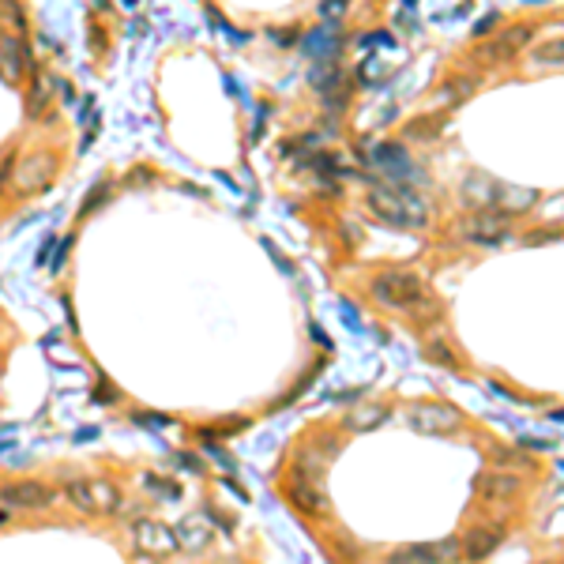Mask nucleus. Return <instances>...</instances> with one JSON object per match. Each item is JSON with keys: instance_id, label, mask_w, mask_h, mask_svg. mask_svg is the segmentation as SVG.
I'll list each match as a JSON object with an SVG mask.
<instances>
[{"instance_id": "nucleus-1", "label": "nucleus", "mask_w": 564, "mask_h": 564, "mask_svg": "<svg viewBox=\"0 0 564 564\" xmlns=\"http://www.w3.org/2000/svg\"><path fill=\"white\" fill-rule=\"evenodd\" d=\"M365 200H369V211L381 218V223H388V226L418 230V226H425V218H429L425 204L411 193V188H402V184H372L365 193Z\"/></svg>"}, {"instance_id": "nucleus-16", "label": "nucleus", "mask_w": 564, "mask_h": 564, "mask_svg": "<svg viewBox=\"0 0 564 564\" xmlns=\"http://www.w3.org/2000/svg\"><path fill=\"white\" fill-rule=\"evenodd\" d=\"M305 49L312 57H331L339 49V26H320V30H312V35L305 38Z\"/></svg>"}, {"instance_id": "nucleus-13", "label": "nucleus", "mask_w": 564, "mask_h": 564, "mask_svg": "<svg viewBox=\"0 0 564 564\" xmlns=\"http://www.w3.org/2000/svg\"><path fill=\"white\" fill-rule=\"evenodd\" d=\"M500 538H505V530H500V527H475V530H466L459 553L470 557V560H486L500 546Z\"/></svg>"}, {"instance_id": "nucleus-21", "label": "nucleus", "mask_w": 564, "mask_h": 564, "mask_svg": "<svg viewBox=\"0 0 564 564\" xmlns=\"http://www.w3.org/2000/svg\"><path fill=\"white\" fill-rule=\"evenodd\" d=\"M425 358H429V361H444V365H455V358H452V350L444 347V342H429V347H425Z\"/></svg>"}, {"instance_id": "nucleus-7", "label": "nucleus", "mask_w": 564, "mask_h": 564, "mask_svg": "<svg viewBox=\"0 0 564 564\" xmlns=\"http://www.w3.org/2000/svg\"><path fill=\"white\" fill-rule=\"evenodd\" d=\"M35 72V60H30V49L19 35H0V76L8 83H26V76Z\"/></svg>"}, {"instance_id": "nucleus-24", "label": "nucleus", "mask_w": 564, "mask_h": 564, "mask_svg": "<svg viewBox=\"0 0 564 564\" xmlns=\"http://www.w3.org/2000/svg\"><path fill=\"white\" fill-rule=\"evenodd\" d=\"M181 466H188V470H196V475H200V470H204V463H200L196 455H181Z\"/></svg>"}, {"instance_id": "nucleus-26", "label": "nucleus", "mask_w": 564, "mask_h": 564, "mask_svg": "<svg viewBox=\"0 0 564 564\" xmlns=\"http://www.w3.org/2000/svg\"><path fill=\"white\" fill-rule=\"evenodd\" d=\"M493 23H496V16H489V19H482V23H478V26H475V35H486V30H489V26H493Z\"/></svg>"}, {"instance_id": "nucleus-17", "label": "nucleus", "mask_w": 564, "mask_h": 564, "mask_svg": "<svg viewBox=\"0 0 564 564\" xmlns=\"http://www.w3.org/2000/svg\"><path fill=\"white\" fill-rule=\"evenodd\" d=\"M49 90H53V79H49L46 72H38L35 83H30V90H26V113H30V117H38V113L49 106Z\"/></svg>"}, {"instance_id": "nucleus-19", "label": "nucleus", "mask_w": 564, "mask_h": 564, "mask_svg": "<svg viewBox=\"0 0 564 564\" xmlns=\"http://www.w3.org/2000/svg\"><path fill=\"white\" fill-rule=\"evenodd\" d=\"M347 8H350V0H320V16L324 19H342V16H347Z\"/></svg>"}, {"instance_id": "nucleus-23", "label": "nucleus", "mask_w": 564, "mask_h": 564, "mask_svg": "<svg viewBox=\"0 0 564 564\" xmlns=\"http://www.w3.org/2000/svg\"><path fill=\"white\" fill-rule=\"evenodd\" d=\"M339 305H342V317H347V324H350V328H361V320H358V308H354L350 301H339Z\"/></svg>"}, {"instance_id": "nucleus-4", "label": "nucleus", "mask_w": 564, "mask_h": 564, "mask_svg": "<svg viewBox=\"0 0 564 564\" xmlns=\"http://www.w3.org/2000/svg\"><path fill=\"white\" fill-rule=\"evenodd\" d=\"M463 425V414L448 402H414L411 406V429L422 436H448Z\"/></svg>"}, {"instance_id": "nucleus-9", "label": "nucleus", "mask_w": 564, "mask_h": 564, "mask_svg": "<svg viewBox=\"0 0 564 564\" xmlns=\"http://www.w3.org/2000/svg\"><path fill=\"white\" fill-rule=\"evenodd\" d=\"M173 535H177V546H184L188 553H204L214 538V523L204 512H196V516H184Z\"/></svg>"}, {"instance_id": "nucleus-5", "label": "nucleus", "mask_w": 564, "mask_h": 564, "mask_svg": "<svg viewBox=\"0 0 564 564\" xmlns=\"http://www.w3.org/2000/svg\"><path fill=\"white\" fill-rule=\"evenodd\" d=\"M132 542H136V549L143 557H159V560H166V557H173L181 549L173 527L170 523H159V519H140L132 527Z\"/></svg>"}, {"instance_id": "nucleus-12", "label": "nucleus", "mask_w": 564, "mask_h": 564, "mask_svg": "<svg viewBox=\"0 0 564 564\" xmlns=\"http://www.w3.org/2000/svg\"><path fill=\"white\" fill-rule=\"evenodd\" d=\"M287 496H290V505H294L301 516H320V512H324V489H320V482L294 478L290 489H287Z\"/></svg>"}, {"instance_id": "nucleus-14", "label": "nucleus", "mask_w": 564, "mask_h": 564, "mask_svg": "<svg viewBox=\"0 0 564 564\" xmlns=\"http://www.w3.org/2000/svg\"><path fill=\"white\" fill-rule=\"evenodd\" d=\"M372 162L384 166V170H392V173L411 177V162H406V151H402L399 143H376V147H372Z\"/></svg>"}, {"instance_id": "nucleus-27", "label": "nucleus", "mask_w": 564, "mask_h": 564, "mask_svg": "<svg viewBox=\"0 0 564 564\" xmlns=\"http://www.w3.org/2000/svg\"><path fill=\"white\" fill-rule=\"evenodd\" d=\"M8 523V512H0V527H5Z\"/></svg>"}, {"instance_id": "nucleus-6", "label": "nucleus", "mask_w": 564, "mask_h": 564, "mask_svg": "<svg viewBox=\"0 0 564 564\" xmlns=\"http://www.w3.org/2000/svg\"><path fill=\"white\" fill-rule=\"evenodd\" d=\"M459 237L475 241V245H500L508 237V214H496V211H478L459 223Z\"/></svg>"}, {"instance_id": "nucleus-20", "label": "nucleus", "mask_w": 564, "mask_h": 564, "mask_svg": "<svg viewBox=\"0 0 564 564\" xmlns=\"http://www.w3.org/2000/svg\"><path fill=\"white\" fill-rule=\"evenodd\" d=\"M433 557H436V560H455V557H459V542H455V538L433 542Z\"/></svg>"}, {"instance_id": "nucleus-11", "label": "nucleus", "mask_w": 564, "mask_h": 564, "mask_svg": "<svg viewBox=\"0 0 564 564\" xmlns=\"http://www.w3.org/2000/svg\"><path fill=\"white\" fill-rule=\"evenodd\" d=\"M0 496H5V505H16V508H46V505H53V489L42 486V482H19V486H8Z\"/></svg>"}, {"instance_id": "nucleus-25", "label": "nucleus", "mask_w": 564, "mask_h": 564, "mask_svg": "<svg viewBox=\"0 0 564 564\" xmlns=\"http://www.w3.org/2000/svg\"><path fill=\"white\" fill-rule=\"evenodd\" d=\"M12 170H16V166H12V159H8L5 166H0V188H5V184L12 181Z\"/></svg>"}, {"instance_id": "nucleus-18", "label": "nucleus", "mask_w": 564, "mask_h": 564, "mask_svg": "<svg viewBox=\"0 0 564 564\" xmlns=\"http://www.w3.org/2000/svg\"><path fill=\"white\" fill-rule=\"evenodd\" d=\"M384 418H388L384 406H361V411L350 414V429H354V433H365V429H376Z\"/></svg>"}, {"instance_id": "nucleus-22", "label": "nucleus", "mask_w": 564, "mask_h": 564, "mask_svg": "<svg viewBox=\"0 0 564 564\" xmlns=\"http://www.w3.org/2000/svg\"><path fill=\"white\" fill-rule=\"evenodd\" d=\"M538 60H542V65H546V60H549V65H553V68H560V42H553V46L538 49Z\"/></svg>"}, {"instance_id": "nucleus-3", "label": "nucleus", "mask_w": 564, "mask_h": 564, "mask_svg": "<svg viewBox=\"0 0 564 564\" xmlns=\"http://www.w3.org/2000/svg\"><path fill=\"white\" fill-rule=\"evenodd\" d=\"M68 500L87 516H110L120 505V493L106 478H76L68 482Z\"/></svg>"}, {"instance_id": "nucleus-8", "label": "nucleus", "mask_w": 564, "mask_h": 564, "mask_svg": "<svg viewBox=\"0 0 564 564\" xmlns=\"http://www.w3.org/2000/svg\"><path fill=\"white\" fill-rule=\"evenodd\" d=\"M53 173H57V159L49 151H35V154H26V159L12 170V177H16V188L19 193H35V188H46L49 181H53Z\"/></svg>"}, {"instance_id": "nucleus-28", "label": "nucleus", "mask_w": 564, "mask_h": 564, "mask_svg": "<svg viewBox=\"0 0 564 564\" xmlns=\"http://www.w3.org/2000/svg\"><path fill=\"white\" fill-rule=\"evenodd\" d=\"M553 564H557V560H553Z\"/></svg>"}, {"instance_id": "nucleus-15", "label": "nucleus", "mask_w": 564, "mask_h": 564, "mask_svg": "<svg viewBox=\"0 0 564 564\" xmlns=\"http://www.w3.org/2000/svg\"><path fill=\"white\" fill-rule=\"evenodd\" d=\"M519 478L516 475H486L482 478V496L486 500H512L519 493Z\"/></svg>"}, {"instance_id": "nucleus-2", "label": "nucleus", "mask_w": 564, "mask_h": 564, "mask_svg": "<svg viewBox=\"0 0 564 564\" xmlns=\"http://www.w3.org/2000/svg\"><path fill=\"white\" fill-rule=\"evenodd\" d=\"M372 298L388 308H418L425 301V282L411 271H381L372 278Z\"/></svg>"}, {"instance_id": "nucleus-10", "label": "nucleus", "mask_w": 564, "mask_h": 564, "mask_svg": "<svg viewBox=\"0 0 564 564\" xmlns=\"http://www.w3.org/2000/svg\"><path fill=\"white\" fill-rule=\"evenodd\" d=\"M530 35H535V30H530V26H508L505 30V35H500L496 42H489L478 57L482 60H489V65H500V60H512L527 42H530Z\"/></svg>"}]
</instances>
